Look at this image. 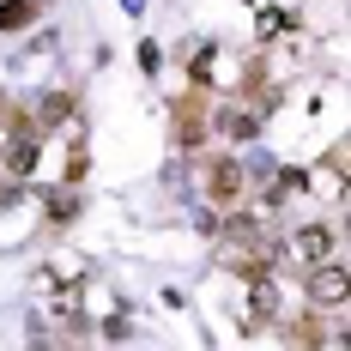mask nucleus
Wrapping results in <instances>:
<instances>
[{
    "label": "nucleus",
    "instance_id": "nucleus-1",
    "mask_svg": "<svg viewBox=\"0 0 351 351\" xmlns=\"http://www.w3.org/2000/svg\"><path fill=\"white\" fill-rule=\"evenodd\" d=\"M303 279H309V303H315V309H339L346 291H351V279H346L339 261H321V267H309Z\"/></svg>",
    "mask_w": 351,
    "mask_h": 351
},
{
    "label": "nucleus",
    "instance_id": "nucleus-2",
    "mask_svg": "<svg viewBox=\"0 0 351 351\" xmlns=\"http://www.w3.org/2000/svg\"><path fill=\"white\" fill-rule=\"evenodd\" d=\"M243 188H248V170L237 164V158H212V170H206L212 206H237V200H243Z\"/></svg>",
    "mask_w": 351,
    "mask_h": 351
},
{
    "label": "nucleus",
    "instance_id": "nucleus-3",
    "mask_svg": "<svg viewBox=\"0 0 351 351\" xmlns=\"http://www.w3.org/2000/svg\"><path fill=\"white\" fill-rule=\"evenodd\" d=\"M36 158H43V145H36V128L25 115H12V134H6V170L12 176H31Z\"/></svg>",
    "mask_w": 351,
    "mask_h": 351
},
{
    "label": "nucleus",
    "instance_id": "nucleus-4",
    "mask_svg": "<svg viewBox=\"0 0 351 351\" xmlns=\"http://www.w3.org/2000/svg\"><path fill=\"white\" fill-rule=\"evenodd\" d=\"M291 261L309 273V267H321V261H333V230L327 224H303L297 237H291Z\"/></svg>",
    "mask_w": 351,
    "mask_h": 351
},
{
    "label": "nucleus",
    "instance_id": "nucleus-5",
    "mask_svg": "<svg viewBox=\"0 0 351 351\" xmlns=\"http://www.w3.org/2000/svg\"><path fill=\"white\" fill-rule=\"evenodd\" d=\"M200 121H206V104H200V91H194V97H182V104H176V128H182V145H188V152L206 140V128H200Z\"/></svg>",
    "mask_w": 351,
    "mask_h": 351
},
{
    "label": "nucleus",
    "instance_id": "nucleus-6",
    "mask_svg": "<svg viewBox=\"0 0 351 351\" xmlns=\"http://www.w3.org/2000/svg\"><path fill=\"white\" fill-rule=\"evenodd\" d=\"M67 115H73V91H49L43 109H36V128H61Z\"/></svg>",
    "mask_w": 351,
    "mask_h": 351
},
{
    "label": "nucleus",
    "instance_id": "nucleus-7",
    "mask_svg": "<svg viewBox=\"0 0 351 351\" xmlns=\"http://www.w3.org/2000/svg\"><path fill=\"white\" fill-rule=\"evenodd\" d=\"M43 0H0V31H25Z\"/></svg>",
    "mask_w": 351,
    "mask_h": 351
},
{
    "label": "nucleus",
    "instance_id": "nucleus-8",
    "mask_svg": "<svg viewBox=\"0 0 351 351\" xmlns=\"http://www.w3.org/2000/svg\"><path fill=\"white\" fill-rule=\"evenodd\" d=\"M218 128H224L230 140H254V134H261V121H254V115H243V109H230V115H218Z\"/></svg>",
    "mask_w": 351,
    "mask_h": 351
},
{
    "label": "nucleus",
    "instance_id": "nucleus-9",
    "mask_svg": "<svg viewBox=\"0 0 351 351\" xmlns=\"http://www.w3.org/2000/svg\"><path fill=\"white\" fill-rule=\"evenodd\" d=\"M297 339H303V346H309V351L321 346V327H315V315H303V321H297Z\"/></svg>",
    "mask_w": 351,
    "mask_h": 351
},
{
    "label": "nucleus",
    "instance_id": "nucleus-10",
    "mask_svg": "<svg viewBox=\"0 0 351 351\" xmlns=\"http://www.w3.org/2000/svg\"><path fill=\"white\" fill-rule=\"evenodd\" d=\"M285 25H291V12H261V31H267V36L285 31Z\"/></svg>",
    "mask_w": 351,
    "mask_h": 351
}]
</instances>
